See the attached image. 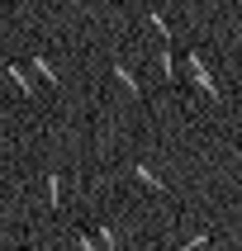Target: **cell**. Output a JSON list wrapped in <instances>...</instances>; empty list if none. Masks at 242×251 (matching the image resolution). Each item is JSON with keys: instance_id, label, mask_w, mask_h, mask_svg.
<instances>
[{"instance_id": "obj_5", "label": "cell", "mask_w": 242, "mask_h": 251, "mask_svg": "<svg viewBox=\"0 0 242 251\" xmlns=\"http://www.w3.org/2000/svg\"><path fill=\"white\" fill-rule=\"evenodd\" d=\"M10 81H14V85H19V95H33V85H28V81H24V71H19V67H10Z\"/></svg>"}, {"instance_id": "obj_4", "label": "cell", "mask_w": 242, "mask_h": 251, "mask_svg": "<svg viewBox=\"0 0 242 251\" xmlns=\"http://www.w3.org/2000/svg\"><path fill=\"white\" fill-rule=\"evenodd\" d=\"M114 81H124V90H128V95H138V81H133L124 67H114Z\"/></svg>"}, {"instance_id": "obj_2", "label": "cell", "mask_w": 242, "mask_h": 251, "mask_svg": "<svg viewBox=\"0 0 242 251\" xmlns=\"http://www.w3.org/2000/svg\"><path fill=\"white\" fill-rule=\"evenodd\" d=\"M48 204H53V209L62 204V176H48Z\"/></svg>"}, {"instance_id": "obj_1", "label": "cell", "mask_w": 242, "mask_h": 251, "mask_svg": "<svg viewBox=\"0 0 242 251\" xmlns=\"http://www.w3.org/2000/svg\"><path fill=\"white\" fill-rule=\"evenodd\" d=\"M133 176H138V180H142V185H152L157 195H166V185L157 180V176H152V171H147V166H133Z\"/></svg>"}, {"instance_id": "obj_3", "label": "cell", "mask_w": 242, "mask_h": 251, "mask_svg": "<svg viewBox=\"0 0 242 251\" xmlns=\"http://www.w3.org/2000/svg\"><path fill=\"white\" fill-rule=\"evenodd\" d=\"M33 71H38V76H43V81H48V85H57V71L48 67V62H43V57H33Z\"/></svg>"}, {"instance_id": "obj_6", "label": "cell", "mask_w": 242, "mask_h": 251, "mask_svg": "<svg viewBox=\"0 0 242 251\" xmlns=\"http://www.w3.org/2000/svg\"><path fill=\"white\" fill-rule=\"evenodd\" d=\"M76 247H81V251H105L95 237H90V232H76Z\"/></svg>"}]
</instances>
